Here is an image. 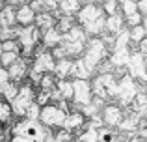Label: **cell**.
I'll return each mask as SVG.
<instances>
[{
	"label": "cell",
	"mask_w": 147,
	"mask_h": 142,
	"mask_svg": "<svg viewBox=\"0 0 147 142\" xmlns=\"http://www.w3.org/2000/svg\"><path fill=\"white\" fill-rule=\"evenodd\" d=\"M110 58V49L104 43L102 37H90L86 43V51L82 54V60L86 62V66L91 69V73H97V69L100 67V64L106 62Z\"/></svg>",
	"instance_id": "obj_2"
},
{
	"label": "cell",
	"mask_w": 147,
	"mask_h": 142,
	"mask_svg": "<svg viewBox=\"0 0 147 142\" xmlns=\"http://www.w3.org/2000/svg\"><path fill=\"white\" fill-rule=\"evenodd\" d=\"M61 43H63V34H60L56 28L43 32V39H41V45H43L45 49L52 51L54 47H58V45H61Z\"/></svg>",
	"instance_id": "obj_18"
},
{
	"label": "cell",
	"mask_w": 147,
	"mask_h": 142,
	"mask_svg": "<svg viewBox=\"0 0 147 142\" xmlns=\"http://www.w3.org/2000/svg\"><path fill=\"white\" fill-rule=\"evenodd\" d=\"M102 10H104V13H106V17L121 13V6H119L117 0H106V2L102 4Z\"/></svg>",
	"instance_id": "obj_27"
},
{
	"label": "cell",
	"mask_w": 147,
	"mask_h": 142,
	"mask_svg": "<svg viewBox=\"0 0 147 142\" xmlns=\"http://www.w3.org/2000/svg\"><path fill=\"white\" fill-rule=\"evenodd\" d=\"M13 107H11V103L4 101V99H0V124L2 125H13Z\"/></svg>",
	"instance_id": "obj_22"
},
{
	"label": "cell",
	"mask_w": 147,
	"mask_h": 142,
	"mask_svg": "<svg viewBox=\"0 0 147 142\" xmlns=\"http://www.w3.org/2000/svg\"><path fill=\"white\" fill-rule=\"evenodd\" d=\"M71 69H73V58L60 60V62H56L54 75H56L58 80H67V79H71Z\"/></svg>",
	"instance_id": "obj_20"
},
{
	"label": "cell",
	"mask_w": 147,
	"mask_h": 142,
	"mask_svg": "<svg viewBox=\"0 0 147 142\" xmlns=\"http://www.w3.org/2000/svg\"><path fill=\"white\" fill-rule=\"evenodd\" d=\"M138 13L142 17H147V0H138Z\"/></svg>",
	"instance_id": "obj_33"
},
{
	"label": "cell",
	"mask_w": 147,
	"mask_h": 142,
	"mask_svg": "<svg viewBox=\"0 0 147 142\" xmlns=\"http://www.w3.org/2000/svg\"><path fill=\"white\" fill-rule=\"evenodd\" d=\"M63 127L71 133L84 131V129L88 127V118L82 114V110H71V112L67 114V120H65Z\"/></svg>",
	"instance_id": "obj_12"
},
{
	"label": "cell",
	"mask_w": 147,
	"mask_h": 142,
	"mask_svg": "<svg viewBox=\"0 0 147 142\" xmlns=\"http://www.w3.org/2000/svg\"><path fill=\"white\" fill-rule=\"evenodd\" d=\"M0 129H2V124H0Z\"/></svg>",
	"instance_id": "obj_40"
},
{
	"label": "cell",
	"mask_w": 147,
	"mask_h": 142,
	"mask_svg": "<svg viewBox=\"0 0 147 142\" xmlns=\"http://www.w3.org/2000/svg\"><path fill=\"white\" fill-rule=\"evenodd\" d=\"M36 11L32 10L30 4H24V6L17 7V24L22 26V28H28V26L36 24Z\"/></svg>",
	"instance_id": "obj_13"
},
{
	"label": "cell",
	"mask_w": 147,
	"mask_h": 142,
	"mask_svg": "<svg viewBox=\"0 0 147 142\" xmlns=\"http://www.w3.org/2000/svg\"><path fill=\"white\" fill-rule=\"evenodd\" d=\"M93 73L86 66L82 58H75L73 60V69H71V79L73 80H91L93 79Z\"/></svg>",
	"instance_id": "obj_14"
},
{
	"label": "cell",
	"mask_w": 147,
	"mask_h": 142,
	"mask_svg": "<svg viewBox=\"0 0 147 142\" xmlns=\"http://www.w3.org/2000/svg\"><path fill=\"white\" fill-rule=\"evenodd\" d=\"M58 92H60L61 99H65V101L73 103V95H75V88H73V80L67 79V80H58Z\"/></svg>",
	"instance_id": "obj_24"
},
{
	"label": "cell",
	"mask_w": 147,
	"mask_h": 142,
	"mask_svg": "<svg viewBox=\"0 0 147 142\" xmlns=\"http://www.w3.org/2000/svg\"><path fill=\"white\" fill-rule=\"evenodd\" d=\"M129 34H130V43L136 45V47L147 37V32H145V28L142 24L140 26H134V28H129Z\"/></svg>",
	"instance_id": "obj_25"
},
{
	"label": "cell",
	"mask_w": 147,
	"mask_h": 142,
	"mask_svg": "<svg viewBox=\"0 0 147 142\" xmlns=\"http://www.w3.org/2000/svg\"><path fill=\"white\" fill-rule=\"evenodd\" d=\"M76 22L90 37H100L106 32V13L99 4H84L76 15Z\"/></svg>",
	"instance_id": "obj_1"
},
{
	"label": "cell",
	"mask_w": 147,
	"mask_h": 142,
	"mask_svg": "<svg viewBox=\"0 0 147 142\" xmlns=\"http://www.w3.org/2000/svg\"><path fill=\"white\" fill-rule=\"evenodd\" d=\"M82 2H84V4H99V6H102L106 0H82Z\"/></svg>",
	"instance_id": "obj_35"
},
{
	"label": "cell",
	"mask_w": 147,
	"mask_h": 142,
	"mask_svg": "<svg viewBox=\"0 0 147 142\" xmlns=\"http://www.w3.org/2000/svg\"><path fill=\"white\" fill-rule=\"evenodd\" d=\"M2 41H4V37H2V32H0V43H2Z\"/></svg>",
	"instance_id": "obj_39"
},
{
	"label": "cell",
	"mask_w": 147,
	"mask_h": 142,
	"mask_svg": "<svg viewBox=\"0 0 147 142\" xmlns=\"http://www.w3.org/2000/svg\"><path fill=\"white\" fill-rule=\"evenodd\" d=\"M11 133H13V137H24V139H28L32 142H45L52 131L47 129L41 122L22 118V120H17L11 125Z\"/></svg>",
	"instance_id": "obj_3"
},
{
	"label": "cell",
	"mask_w": 147,
	"mask_h": 142,
	"mask_svg": "<svg viewBox=\"0 0 147 142\" xmlns=\"http://www.w3.org/2000/svg\"><path fill=\"white\" fill-rule=\"evenodd\" d=\"M134 13H138V2H136V0H129L127 4L121 6V15L125 19L130 17V15H134Z\"/></svg>",
	"instance_id": "obj_29"
},
{
	"label": "cell",
	"mask_w": 147,
	"mask_h": 142,
	"mask_svg": "<svg viewBox=\"0 0 147 142\" xmlns=\"http://www.w3.org/2000/svg\"><path fill=\"white\" fill-rule=\"evenodd\" d=\"M88 39H90V36L86 34V30L80 24H76L71 32H67L63 36V41H73V43H75V41H78V43H88Z\"/></svg>",
	"instance_id": "obj_23"
},
{
	"label": "cell",
	"mask_w": 147,
	"mask_h": 142,
	"mask_svg": "<svg viewBox=\"0 0 147 142\" xmlns=\"http://www.w3.org/2000/svg\"><path fill=\"white\" fill-rule=\"evenodd\" d=\"M127 73L134 80H138L140 84H144V86L147 84V58L140 51L132 52V56L129 60V66H127Z\"/></svg>",
	"instance_id": "obj_9"
},
{
	"label": "cell",
	"mask_w": 147,
	"mask_h": 142,
	"mask_svg": "<svg viewBox=\"0 0 147 142\" xmlns=\"http://www.w3.org/2000/svg\"><path fill=\"white\" fill-rule=\"evenodd\" d=\"M117 2H119V6H123V4H127L129 0H117Z\"/></svg>",
	"instance_id": "obj_37"
},
{
	"label": "cell",
	"mask_w": 147,
	"mask_h": 142,
	"mask_svg": "<svg viewBox=\"0 0 147 142\" xmlns=\"http://www.w3.org/2000/svg\"><path fill=\"white\" fill-rule=\"evenodd\" d=\"M32 62L34 60H30V58H24V56H21V58L17 60V62L13 64V66L9 67V79H11V82H15V84H24L26 80H28V73L30 69H32Z\"/></svg>",
	"instance_id": "obj_10"
},
{
	"label": "cell",
	"mask_w": 147,
	"mask_h": 142,
	"mask_svg": "<svg viewBox=\"0 0 147 142\" xmlns=\"http://www.w3.org/2000/svg\"><path fill=\"white\" fill-rule=\"evenodd\" d=\"M36 94H37V88L34 86V84H30L28 80H26L24 84H21L19 95L15 97V101L11 103L13 114L19 118V120H22L24 114H26V110H28V107L32 105V103H36Z\"/></svg>",
	"instance_id": "obj_6"
},
{
	"label": "cell",
	"mask_w": 147,
	"mask_h": 142,
	"mask_svg": "<svg viewBox=\"0 0 147 142\" xmlns=\"http://www.w3.org/2000/svg\"><path fill=\"white\" fill-rule=\"evenodd\" d=\"M84 2L82 0H58V11L61 15H73L76 17L78 11L82 10Z\"/></svg>",
	"instance_id": "obj_17"
},
{
	"label": "cell",
	"mask_w": 147,
	"mask_h": 142,
	"mask_svg": "<svg viewBox=\"0 0 147 142\" xmlns=\"http://www.w3.org/2000/svg\"><path fill=\"white\" fill-rule=\"evenodd\" d=\"M56 21H58V15L56 13L41 11V13L36 15V28H39L41 34H43V32H47V30L56 28Z\"/></svg>",
	"instance_id": "obj_15"
},
{
	"label": "cell",
	"mask_w": 147,
	"mask_h": 142,
	"mask_svg": "<svg viewBox=\"0 0 147 142\" xmlns=\"http://www.w3.org/2000/svg\"><path fill=\"white\" fill-rule=\"evenodd\" d=\"M138 80H134L132 77L127 73V75L119 77V92H117V99L121 107H130L134 101V97L138 95L140 88H138Z\"/></svg>",
	"instance_id": "obj_7"
},
{
	"label": "cell",
	"mask_w": 147,
	"mask_h": 142,
	"mask_svg": "<svg viewBox=\"0 0 147 142\" xmlns=\"http://www.w3.org/2000/svg\"><path fill=\"white\" fill-rule=\"evenodd\" d=\"M67 114L60 105L56 103H50V105L43 107L41 109V116H39V122L45 125L50 131H58V129H63L65 125V120H67Z\"/></svg>",
	"instance_id": "obj_5"
},
{
	"label": "cell",
	"mask_w": 147,
	"mask_h": 142,
	"mask_svg": "<svg viewBox=\"0 0 147 142\" xmlns=\"http://www.w3.org/2000/svg\"><path fill=\"white\" fill-rule=\"evenodd\" d=\"M56 15H58V21H56V30L60 34H67V32H71L73 28H75L78 22H76V17H73V15H61L60 11H56Z\"/></svg>",
	"instance_id": "obj_19"
},
{
	"label": "cell",
	"mask_w": 147,
	"mask_h": 142,
	"mask_svg": "<svg viewBox=\"0 0 147 142\" xmlns=\"http://www.w3.org/2000/svg\"><path fill=\"white\" fill-rule=\"evenodd\" d=\"M7 82H11V79H9V71H7L6 67H2V66H0V88H2V86H6Z\"/></svg>",
	"instance_id": "obj_32"
},
{
	"label": "cell",
	"mask_w": 147,
	"mask_h": 142,
	"mask_svg": "<svg viewBox=\"0 0 147 142\" xmlns=\"http://www.w3.org/2000/svg\"><path fill=\"white\" fill-rule=\"evenodd\" d=\"M19 58H21V52H0V66L9 69Z\"/></svg>",
	"instance_id": "obj_26"
},
{
	"label": "cell",
	"mask_w": 147,
	"mask_h": 142,
	"mask_svg": "<svg viewBox=\"0 0 147 142\" xmlns=\"http://www.w3.org/2000/svg\"><path fill=\"white\" fill-rule=\"evenodd\" d=\"M104 120V125L110 129H117L119 124L125 120V112H123V107L117 105V103H106V107L100 112Z\"/></svg>",
	"instance_id": "obj_11"
},
{
	"label": "cell",
	"mask_w": 147,
	"mask_h": 142,
	"mask_svg": "<svg viewBox=\"0 0 147 142\" xmlns=\"http://www.w3.org/2000/svg\"><path fill=\"white\" fill-rule=\"evenodd\" d=\"M0 52H21V45L17 39H4L0 43Z\"/></svg>",
	"instance_id": "obj_28"
},
{
	"label": "cell",
	"mask_w": 147,
	"mask_h": 142,
	"mask_svg": "<svg viewBox=\"0 0 147 142\" xmlns=\"http://www.w3.org/2000/svg\"><path fill=\"white\" fill-rule=\"evenodd\" d=\"M0 17H2V21H4V28H13V26H17V7L4 4V7L0 10Z\"/></svg>",
	"instance_id": "obj_21"
},
{
	"label": "cell",
	"mask_w": 147,
	"mask_h": 142,
	"mask_svg": "<svg viewBox=\"0 0 147 142\" xmlns=\"http://www.w3.org/2000/svg\"><path fill=\"white\" fill-rule=\"evenodd\" d=\"M142 26H144L145 32H147V17H144V22H142Z\"/></svg>",
	"instance_id": "obj_36"
},
{
	"label": "cell",
	"mask_w": 147,
	"mask_h": 142,
	"mask_svg": "<svg viewBox=\"0 0 147 142\" xmlns=\"http://www.w3.org/2000/svg\"><path fill=\"white\" fill-rule=\"evenodd\" d=\"M138 51H140V52H142V54H144V56H145V58H147V37H145V39H144V41H142V43H140V45H138Z\"/></svg>",
	"instance_id": "obj_34"
},
{
	"label": "cell",
	"mask_w": 147,
	"mask_h": 142,
	"mask_svg": "<svg viewBox=\"0 0 147 142\" xmlns=\"http://www.w3.org/2000/svg\"><path fill=\"white\" fill-rule=\"evenodd\" d=\"M142 22H144V17H142L140 13H134V15H130V17H127V19H125L127 28H134V26H140Z\"/></svg>",
	"instance_id": "obj_31"
},
{
	"label": "cell",
	"mask_w": 147,
	"mask_h": 142,
	"mask_svg": "<svg viewBox=\"0 0 147 142\" xmlns=\"http://www.w3.org/2000/svg\"><path fill=\"white\" fill-rule=\"evenodd\" d=\"M91 86H93L95 97H100L104 101L117 97L119 92V79H115L114 73H100L91 79Z\"/></svg>",
	"instance_id": "obj_4"
},
{
	"label": "cell",
	"mask_w": 147,
	"mask_h": 142,
	"mask_svg": "<svg viewBox=\"0 0 147 142\" xmlns=\"http://www.w3.org/2000/svg\"><path fill=\"white\" fill-rule=\"evenodd\" d=\"M73 80V79H71ZM73 88H75V95H73V105H76L80 110L84 107H88L93 101V86L91 80H73Z\"/></svg>",
	"instance_id": "obj_8"
},
{
	"label": "cell",
	"mask_w": 147,
	"mask_h": 142,
	"mask_svg": "<svg viewBox=\"0 0 147 142\" xmlns=\"http://www.w3.org/2000/svg\"><path fill=\"white\" fill-rule=\"evenodd\" d=\"M4 28V21H2V17H0V30Z\"/></svg>",
	"instance_id": "obj_38"
},
{
	"label": "cell",
	"mask_w": 147,
	"mask_h": 142,
	"mask_svg": "<svg viewBox=\"0 0 147 142\" xmlns=\"http://www.w3.org/2000/svg\"><path fill=\"white\" fill-rule=\"evenodd\" d=\"M125 28H127L125 17H123L121 13L112 15V17H106V34H110V36H117V34H121Z\"/></svg>",
	"instance_id": "obj_16"
},
{
	"label": "cell",
	"mask_w": 147,
	"mask_h": 142,
	"mask_svg": "<svg viewBox=\"0 0 147 142\" xmlns=\"http://www.w3.org/2000/svg\"><path fill=\"white\" fill-rule=\"evenodd\" d=\"M39 116H41V107L37 105V103H32V105L28 107V110H26L24 118H26V120H36V122H39Z\"/></svg>",
	"instance_id": "obj_30"
}]
</instances>
